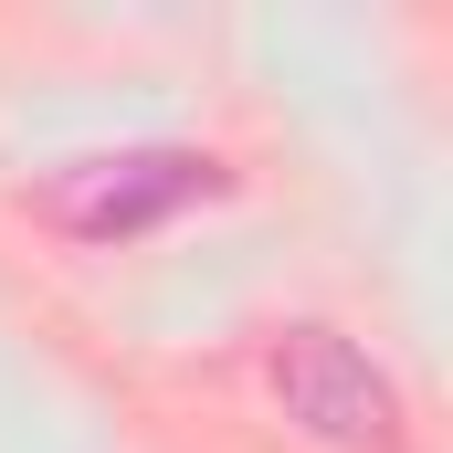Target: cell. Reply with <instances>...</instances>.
<instances>
[{
  "label": "cell",
  "mask_w": 453,
  "mask_h": 453,
  "mask_svg": "<svg viewBox=\"0 0 453 453\" xmlns=\"http://www.w3.org/2000/svg\"><path fill=\"white\" fill-rule=\"evenodd\" d=\"M264 380H274L285 422L317 433L327 453H401V390L338 327H285V338L264 348Z\"/></svg>",
  "instance_id": "1"
},
{
  "label": "cell",
  "mask_w": 453,
  "mask_h": 453,
  "mask_svg": "<svg viewBox=\"0 0 453 453\" xmlns=\"http://www.w3.org/2000/svg\"><path fill=\"white\" fill-rule=\"evenodd\" d=\"M222 158L201 148H127V158H85L64 180H42V222H64L74 242H127V232L169 222L180 201H211Z\"/></svg>",
  "instance_id": "2"
}]
</instances>
